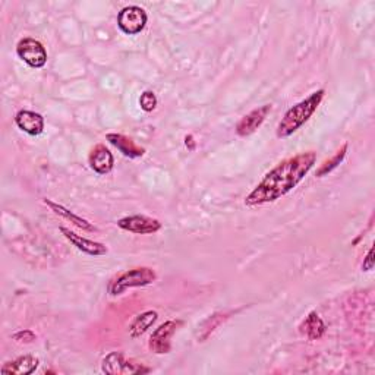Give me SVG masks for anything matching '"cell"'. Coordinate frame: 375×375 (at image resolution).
<instances>
[{
  "instance_id": "6da1fadb",
  "label": "cell",
  "mask_w": 375,
  "mask_h": 375,
  "mask_svg": "<svg viewBox=\"0 0 375 375\" xmlns=\"http://www.w3.org/2000/svg\"><path fill=\"white\" fill-rule=\"evenodd\" d=\"M317 162L314 151L300 153L277 164L245 198L248 207L274 202L302 182Z\"/></svg>"
},
{
  "instance_id": "7a4b0ae2",
  "label": "cell",
  "mask_w": 375,
  "mask_h": 375,
  "mask_svg": "<svg viewBox=\"0 0 375 375\" xmlns=\"http://www.w3.org/2000/svg\"><path fill=\"white\" fill-rule=\"evenodd\" d=\"M325 95L324 90H318L316 93H312L309 97H307L305 100L299 102L294 107H290L280 120L279 126H277V138H287L295 132L304 126L311 116L317 112L318 106L321 104L323 99Z\"/></svg>"
},
{
  "instance_id": "3957f363",
  "label": "cell",
  "mask_w": 375,
  "mask_h": 375,
  "mask_svg": "<svg viewBox=\"0 0 375 375\" xmlns=\"http://www.w3.org/2000/svg\"><path fill=\"white\" fill-rule=\"evenodd\" d=\"M157 274L150 267H138L128 270L122 274H119L115 279H112L107 285V294L110 296H117L126 292L128 289L132 287H142L148 286L155 282Z\"/></svg>"
},
{
  "instance_id": "277c9868",
  "label": "cell",
  "mask_w": 375,
  "mask_h": 375,
  "mask_svg": "<svg viewBox=\"0 0 375 375\" xmlns=\"http://www.w3.org/2000/svg\"><path fill=\"white\" fill-rule=\"evenodd\" d=\"M103 372L108 375H132V374H147L151 372V368L144 364H138L131 359H126L122 352H110L102 364Z\"/></svg>"
},
{
  "instance_id": "5b68a950",
  "label": "cell",
  "mask_w": 375,
  "mask_h": 375,
  "mask_svg": "<svg viewBox=\"0 0 375 375\" xmlns=\"http://www.w3.org/2000/svg\"><path fill=\"white\" fill-rule=\"evenodd\" d=\"M147 12L140 6H126L119 12L117 26L128 35L140 34L147 26Z\"/></svg>"
},
{
  "instance_id": "8992f818",
  "label": "cell",
  "mask_w": 375,
  "mask_h": 375,
  "mask_svg": "<svg viewBox=\"0 0 375 375\" xmlns=\"http://www.w3.org/2000/svg\"><path fill=\"white\" fill-rule=\"evenodd\" d=\"M17 55L22 59L28 66L40 69L47 64V52L46 47L35 39L27 37L22 39L17 46Z\"/></svg>"
},
{
  "instance_id": "52a82bcc",
  "label": "cell",
  "mask_w": 375,
  "mask_h": 375,
  "mask_svg": "<svg viewBox=\"0 0 375 375\" xmlns=\"http://www.w3.org/2000/svg\"><path fill=\"white\" fill-rule=\"evenodd\" d=\"M117 226L122 229V231H126L129 233H135V235L157 233L163 227V224L159 220L153 219V217H147V215L124 217V219H120L117 222Z\"/></svg>"
},
{
  "instance_id": "ba28073f",
  "label": "cell",
  "mask_w": 375,
  "mask_h": 375,
  "mask_svg": "<svg viewBox=\"0 0 375 375\" xmlns=\"http://www.w3.org/2000/svg\"><path fill=\"white\" fill-rule=\"evenodd\" d=\"M182 324L180 321H166L162 324L159 329H155L150 337V349L157 355L169 354L172 349V336L176 333L179 325Z\"/></svg>"
},
{
  "instance_id": "9c48e42d",
  "label": "cell",
  "mask_w": 375,
  "mask_h": 375,
  "mask_svg": "<svg viewBox=\"0 0 375 375\" xmlns=\"http://www.w3.org/2000/svg\"><path fill=\"white\" fill-rule=\"evenodd\" d=\"M270 112H271V104H264L258 108H253L252 112H249L248 115H245L239 120L236 128H235L236 134L239 137L252 135L253 132H256L264 124L265 117L269 116Z\"/></svg>"
},
{
  "instance_id": "30bf717a",
  "label": "cell",
  "mask_w": 375,
  "mask_h": 375,
  "mask_svg": "<svg viewBox=\"0 0 375 375\" xmlns=\"http://www.w3.org/2000/svg\"><path fill=\"white\" fill-rule=\"evenodd\" d=\"M60 233H62L72 245H74L77 249L82 251L84 253H87V256H93V257H100V256H106L107 253V248L106 245L100 244V242L95 240H90L87 238H84L75 232H72L70 229L60 226Z\"/></svg>"
},
{
  "instance_id": "8fae6325",
  "label": "cell",
  "mask_w": 375,
  "mask_h": 375,
  "mask_svg": "<svg viewBox=\"0 0 375 375\" xmlns=\"http://www.w3.org/2000/svg\"><path fill=\"white\" fill-rule=\"evenodd\" d=\"M88 162H90V167L99 175L110 173L113 171V166H115L113 154L103 144L95 145V147L91 150Z\"/></svg>"
},
{
  "instance_id": "7c38bea8",
  "label": "cell",
  "mask_w": 375,
  "mask_h": 375,
  "mask_svg": "<svg viewBox=\"0 0 375 375\" xmlns=\"http://www.w3.org/2000/svg\"><path fill=\"white\" fill-rule=\"evenodd\" d=\"M17 126L31 137H37L44 131V117L31 110H19L15 116Z\"/></svg>"
},
{
  "instance_id": "4fadbf2b",
  "label": "cell",
  "mask_w": 375,
  "mask_h": 375,
  "mask_svg": "<svg viewBox=\"0 0 375 375\" xmlns=\"http://www.w3.org/2000/svg\"><path fill=\"white\" fill-rule=\"evenodd\" d=\"M40 360L32 355H23L14 360L6 362L2 367V374L5 375H30L37 369Z\"/></svg>"
},
{
  "instance_id": "5bb4252c",
  "label": "cell",
  "mask_w": 375,
  "mask_h": 375,
  "mask_svg": "<svg viewBox=\"0 0 375 375\" xmlns=\"http://www.w3.org/2000/svg\"><path fill=\"white\" fill-rule=\"evenodd\" d=\"M106 140L125 157H129V159H138V157H142L145 154V150L140 147L134 140H131L122 134H107Z\"/></svg>"
},
{
  "instance_id": "9a60e30c",
  "label": "cell",
  "mask_w": 375,
  "mask_h": 375,
  "mask_svg": "<svg viewBox=\"0 0 375 375\" xmlns=\"http://www.w3.org/2000/svg\"><path fill=\"white\" fill-rule=\"evenodd\" d=\"M44 204L48 205V207L52 209L53 213H56V214L60 215V217H64L65 220H68V222H70V223H74L77 227L82 229V231H87V232H94V231H95V227H94L88 220L82 219V217H79V215H77L75 213H72L70 210L65 209L64 205H60V204H57V202H53L52 200H47V198H44Z\"/></svg>"
},
{
  "instance_id": "2e32d148",
  "label": "cell",
  "mask_w": 375,
  "mask_h": 375,
  "mask_svg": "<svg viewBox=\"0 0 375 375\" xmlns=\"http://www.w3.org/2000/svg\"><path fill=\"white\" fill-rule=\"evenodd\" d=\"M157 320H159V314L155 311H145L140 314L129 325V336L132 338L141 337L144 333L148 331V329L153 327Z\"/></svg>"
},
{
  "instance_id": "e0dca14e",
  "label": "cell",
  "mask_w": 375,
  "mask_h": 375,
  "mask_svg": "<svg viewBox=\"0 0 375 375\" xmlns=\"http://www.w3.org/2000/svg\"><path fill=\"white\" fill-rule=\"evenodd\" d=\"M299 330L309 340H318L325 333V324L317 312H309V316L299 325Z\"/></svg>"
},
{
  "instance_id": "ac0fdd59",
  "label": "cell",
  "mask_w": 375,
  "mask_h": 375,
  "mask_svg": "<svg viewBox=\"0 0 375 375\" xmlns=\"http://www.w3.org/2000/svg\"><path fill=\"white\" fill-rule=\"evenodd\" d=\"M347 148H349V145H347V142H346V144L342 145V148L338 150V151L331 157V159L325 160V162L320 166L318 171H317V177H323V176H325V175H329L330 172L334 171L336 167L340 166V163L345 160V157H346V154H347Z\"/></svg>"
},
{
  "instance_id": "d6986e66",
  "label": "cell",
  "mask_w": 375,
  "mask_h": 375,
  "mask_svg": "<svg viewBox=\"0 0 375 375\" xmlns=\"http://www.w3.org/2000/svg\"><path fill=\"white\" fill-rule=\"evenodd\" d=\"M157 103L159 102H157V97L153 91H144L140 97V106H141L142 110L147 112V113L154 110V108L157 107Z\"/></svg>"
},
{
  "instance_id": "ffe728a7",
  "label": "cell",
  "mask_w": 375,
  "mask_h": 375,
  "mask_svg": "<svg viewBox=\"0 0 375 375\" xmlns=\"http://www.w3.org/2000/svg\"><path fill=\"white\" fill-rule=\"evenodd\" d=\"M12 338H14V340H17V342L31 343L35 340V334L31 330H22V331L15 333L14 336H12Z\"/></svg>"
},
{
  "instance_id": "44dd1931",
  "label": "cell",
  "mask_w": 375,
  "mask_h": 375,
  "mask_svg": "<svg viewBox=\"0 0 375 375\" xmlns=\"http://www.w3.org/2000/svg\"><path fill=\"white\" fill-rule=\"evenodd\" d=\"M362 269H364V271H371L374 269V249L371 248L367 258L364 260V265H362Z\"/></svg>"
},
{
  "instance_id": "7402d4cb",
  "label": "cell",
  "mask_w": 375,
  "mask_h": 375,
  "mask_svg": "<svg viewBox=\"0 0 375 375\" xmlns=\"http://www.w3.org/2000/svg\"><path fill=\"white\" fill-rule=\"evenodd\" d=\"M185 144H186V147H188L189 150H193V148H195V144H193V138H192V135H188V137L185 138Z\"/></svg>"
}]
</instances>
